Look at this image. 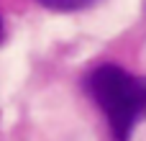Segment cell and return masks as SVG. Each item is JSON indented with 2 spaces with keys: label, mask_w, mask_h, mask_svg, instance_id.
<instances>
[{
  "label": "cell",
  "mask_w": 146,
  "mask_h": 141,
  "mask_svg": "<svg viewBox=\"0 0 146 141\" xmlns=\"http://www.w3.org/2000/svg\"><path fill=\"white\" fill-rule=\"evenodd\" d=\"M87 95L108 118L115 141H131L133 128L146 121V74H131L118 64H100L85 77Z\"/></svg>",
  "instance_id": "6da1fadb"
},
{
  "label": "cell",
  "mask_w": 146,
  "mask_h": 141,
  "mask_svg": "<svg viewBox=\"0 0 146 141\" xmlns=\"http://www.w3.org/2000/svg\"><path fill=\"white\" fill-rule=\"evenodd\" d=\"M38 3L56 13H72V10H85V8L95 5L98 0H38Z\"/></svg>",
  "instance_id": "7a4b0ae2"
},
{
  "label": "cell",
  "mask_w": 146,
  "mask_h": 141,
  "mask_svg": "<svg viewBox=\"0 0 146 141\" xmlns=\"http://www.w3.org/2000/svg\"><path fill=\"white\" fill-rule=\"evenodd\" d=\"M0 36H3V21H0Z\"/></svg>",
  "instance_id": "3957f363"
}]
</instances>
